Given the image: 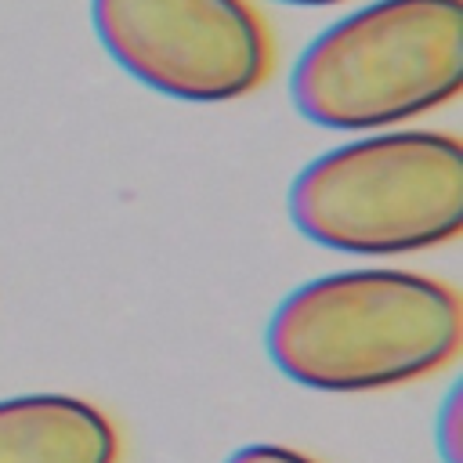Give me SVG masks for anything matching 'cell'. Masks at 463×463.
I'll use <instances>...</instances> for the list:
<instances>
[{
    "label": "cell",
    "mask_w": 463,
    "mask_h": 463,
    "mask_svg": "<svg viewBox=\"0 0 463 463\" xmlns=\"http://www.w3.org/2000/svg\"><path fill=\"white\" fill-rule=\"evenodd\" d=\"M459 293L402 268L333 271L271 311L264 344L282 376L329 394L423 380L459 354Z\"/></svg>",
    "instance_id": "obj_1"
},
{
    "label": "cell",
    "mask_w": 463,
    "mask_h": 463,
    "mask_svg": "<svg viewBox=\"0 0 463 463\" xmlns=\"http://www.w3.org/2000/svg\"><path fill=\"white\" fill-rule=\"evenodd\" d=\"M326 250L398 257L452 242L463 224V148L445 130H387L315 156L286 199Z\"/></svg>",
    "instance_id": "obj_2"
},
{
    "label": "cell",
    "mask_w": 463,
    "mask_h": 463,
    "mask_svg": "<svg viewBox=\"0 0 463 463\" xmlns=\"http://www.w3.org/2000/svg\"><path fill=\"white\" fill-rule=\"evenodd\" d=\"M463 87V0H373L297 58L289 98L307 123L380 130L449 105Z\"/></svg>",
    "instance_id": "obj_3"
},
{
    "label": "cell",
    "mask_w": 463,
    "mask_h": 463,
    "mask_svg": "<svg viewBox=\"0 0 463 463\" xmlns=\"http://www.w3.org/2000/svg\"><path fill=\"white\" fill-rule=\"evenodd\" d=\"M90 22L119 69L177 101H235L275 65L271 33L246 0H90Z\"/></svg>",
    "instance_id": "obj_4"
},
{
    "label": "cell",
    "mask_w": 463,
    "mask_h": 463,
    "mask_svg": "<svg viewBox=\"0 0 463 463\" xmlns=\"http://www.w3.org/2000/svg\"><path fill=\"white\" fill-rule=\"evenodd\" d=\"M0 463H119V430L76 394L0 398Z\"/></svg>",
    "instance_id": "obj_5"
},
{
    "label": "cell",
    "mask_w": 463,
    "mask_h": 463,
    "mask_svg": "<svg viewBox=\"0 0 463 463\" xmlns=\"http://www.w3.org/2000/svg\"><path fill=\"white\" fill-rule=\"evenodd\" d=\"M224 463H318L289 445H271V441H257V445H242L235 449Z\"/></svg>",
    "instance_id": "obj_6"
},
{
    "label": "cell",
    "mask_w": 463,
    "mask_h": 463,
    "mask_svg": "<svg viewBox=\"0 0 463 463\" xmlns=\"http://www.w3.org/2000/svg\"><path fill=\"white\" fill-rule=\"evenodd\" d=\"M456 391H449V398H445V409H441V416H438V449H441V459L445 463H459V452H456Z\"/></svg>",
    "instance_id": "obj_7"
},
{
    "label": "cell",
    "mask_w": 463,
    "mask_h": 463,
    "mask_svg": "<svg viewBox=\"0 0 463 463\" xmlns=\"http://www.w3.org/2000/svg\"><path fill=\"white\" fill-rule=\"evenodd\" d=\"M279 4H297V7H329V4H344V0H279Z\"/></svg>",
    "instance_id": "obj_8"
}]
</instances>
